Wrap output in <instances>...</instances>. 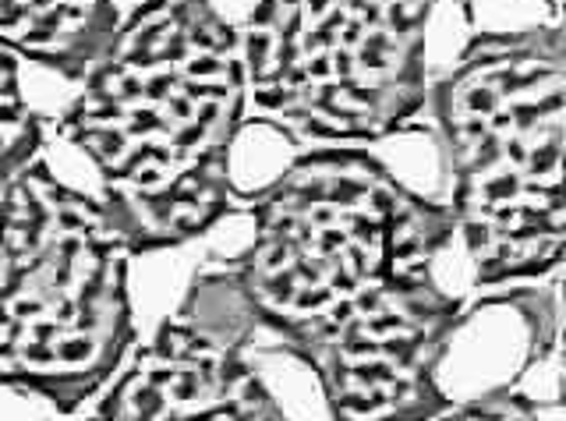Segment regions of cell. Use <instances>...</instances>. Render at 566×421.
<instances>
[{"mask_svg": "<svg viewBox=\"0 0 566 421\" xmlns=\"http://www.w3.org/2000/svg\"><path fill=\"white\" fill-rule=\"evenodd\" d=\"M241 29L212 0H142L82 78L61 135L96 167L132 252L206 234L230 202L244 125Z\"/></svg>", "mask_w": 566, "mask_h": 421, "instance_id": "obj_1", "label": "cell"}, {"mask_svg": "<svg viewBox=\"0 0 566 421\" xmlns=\"http://www.w3.org/2000/svg\"><path fill=\"white\" fill-rule=\"evenodd\" d=\"M474 284L535 280L566 252V75L556 25L478 32L429 85Z\"/></svg>", "mask_w": 566, "mask_h": 421, "instance_id": "obj_2", "label": "cell"}, {"mask_svg": "<svg viewBox=\"0 0 566 421\" xmlns=\"http://www.w3.org/2000/svg\"><path fill=\"white\" fill-rule=\"evenodd\" d=\"M252 220V244L230 266L259 326L283 344L436 280L457 234L447 202L418 196L361 146L301 152Z\"/></svg>", "mask_w": 566, "mask_h": 421, "instance_id": "obj_3", "label": "cell"}, {"mask_svg": "<svg viewBox=\"0 0 566 421\" xmlns=\"http://www.w3.org/2000/svg\"><path fill=\"white\" fill-rule=\"evenodd\" d=\"M132 244L93 196L35 160L0 196V386L78 411L135 344Z\"/></svg>", "mask_w": 566, "mask_h": 421, "instance_id": "obj_4", "label": "cell"}, {"mask_svg": "<svg viewBox=\"0 0 566 421\" xmlns=\"http://www.w3.org/2000/svg\"><path fill=\"white\" fill-rule=\"evenodd\" d=\"M432 0H255L248 99L308 143L371 146L429 99Z\"/></svg>", "mask_w": 566, "mask_h": 421, "instance_id": "obj_5", "label": "cell"}, {"mask_svg": "<svg viewBox=\"0 0 566 421\" xmlns=\"http://www.w3.org/2000/svg\"><path fill=\"white\" fill-rule=\"evenodd\" d=\"M88 421H291L244 347L174 315L114 376Z\"/></svg>", "mask_w": 566, "mask_h": 421, "instance_id": "obj_6", "label": "cell"}, {"mask_svg": "<svg viewBox=\"0 0 566 421\" xmlns=\"http://www.w3.org/2000/svg\"><path fill=\"white\" fill-rule=\"evenodd\" d=\"M556 340V297L538 287H510L453 315L432 376L447 403L510 393Z\"/></svg>", "mask_w": 566, "mask_h": 421, "instance_id": "obj_7", "label": "cell"}, {"mask_svg": "<svg viewBox=\"0 0 566 421\" xmlns=\"http://www.w3.org/2000/svg\"><path fill=\"white\" fill-rule=\"evenodd\" d=\"M120 19L117 0H0V46L64 78H85Z\"/></svg>", "mask_w": 566, "mask_h": 421, "instance_id": "obj_8", "label": "cell"}, {"mask_svg": "<svg viewBox=\"0 0 566 421\" xmlns=\"http://www.w3.org/2000/svg\"><path fill=\"white\" fill-rule=\"evenodd\" d=\"M301 156V138L280 120L241 125L230 149V196L262 199Z\"/></svg>", "mask_w": 566, "mask_h": 421, "instance_id": "obj_9", "label": "cell"}, {"mask_svg": "<svg viewBox=\"0 0 566 421\" xmlns=\"http://www.w3.org/2000/svg\"><path fill=\"white\" fill-rule=\"evenodd\" d=\"M40 146L43 125L18 82V57L8 46H0V196L18 173L35 164Z\"/></svg>", "mask_w": 566, "mask_h": 421, "instance_id": "obj_10", "label": "cell"}, {"mask_svg": "<svg viewBox=\"0 0 566 421\" xmlns=\"http://www.w3.org/2000/svg\"><path fill=\"white\" fill-rule=\"evenodd\" d=\"M471 32H527L556 25L553 0H464Z\"/></svg>", "mask_w": 566, "mask_h": 421, "instance_id": "obj_11", "label": "cell"}, {"mask_svg": "<svg viewBox=\"0 0 566 421\" xmlns=\"http://www.w3.org/2000/svg\"><path fill=\"white\" fill-rule=\"evenodd\" d=\"M432 421H553V408H542L538 400L510 390L468 403H450Z\"/></svg>", "mask_w": 566, "mask_h": 421, "instance_id": "obj_12", "label": "cell"}, {"mask_svg": "<svg viewBox=\"0 0 566 421\" xmlns=\"http://www.w3.org/2000/svg\"><path fill=\"white\" fill-rule=\"evenodd\" d=\"M559 340H556V355H559V400L566 403V252L559 259Z\"/></svg>", "mask_w": 566, "mask_h": 421, "instance_id": "obj_13", "label": "cell"}, {"mask_svg": "<svg viewBox=\"0 0 566 421\" xmlns=\"http://www.w3.org/2000/svg\"><path fill=\"white\" fill-rule=\"evenodd\" d=\"M553 8H556V32L563 46V75H566V0H553Z\"/></svg>", "mask_w": 566, "mask_h": 421, "instance_id": "obj_14", "label": "cell"}, {"mask_svg": "<svg viewBox=\"0 0 566 421\" xmlns=\"http://www.w3.org/2000/svg\"><path fill=\"white\" fill-rule=\"evenodd\" d=\"M553 421H566V403L563 400L553 403Z\"/></svg>", "mask_w": 566, "mask_h": 421, "instance_id": "obj_15", "label": "cell"}]
</instances>
